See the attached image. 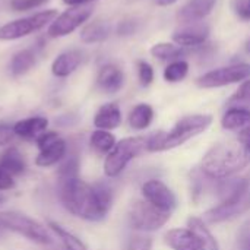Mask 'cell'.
<instances>
[{
    "label": "cell",
    "instance_id": "obj_1",
    "mask_svg": "<svg viewBox=\"0 0 250 250\" xmlns=\"http://www.w3.org/2000/svg\"><path fill=\"white\" fill-rule=\"evenodd\" d=\"M57 190L66 211L86 221L104 220L113 205V192L108 185H89L79 176L59 179Z\"/></svg>",
    "mask_w": 250,
    "mask_h": 250
},
{
    "label": "cell",
    "instance_id": "obj_2",
    "mask_svg": "<svg viewBox=\"0 0 250 250\" xmlns=\"http://www.w3.org/2000/svg\"><path fill=\"white\" fill-rule=\"evenodd\" d=\"M250 163V151L240 142H223L214 145L201 164L202 173L215 180L227 179Z\"/></svg>",
    "mask_w": 250,
    "mask_h": 250
},
{
    "label": "cell",
    "instance_id": "obj_3",
    "mask_svg": "<svg viewBox=\"0 0 250 250\" xmlns=\"http://www.w3.org/2000/svg\"><path fill=\"white\" fill-rule=\"evenodd\" d=\"M212 123V117L209 114H192L180 119L171 130L158 132L148 136V151H167L177 148L192 139L193 136L202 133Z\"/></svg>",
    "mask_w": 250,
    "mask_h": 250
},
{
    "label": "cell",
    "instance_id": "obj_4",
    "mask_svg": "<svg viewBox=\"0 0 250 250\" xmlns=\"http://www.w3.org/2000/svg\"><path fill=\"white\" fill-rule=\"evenodd\" d=\"M0 230L16 233L29 242H34L41 246H47L53 243V237L41 223L37 220L15 211L0 212Z\"/></svg>",
    "mask_w": 250,
    "mask_h": 250
},
{
    "label": "cell",
    "instance_id": "obj_5",
    "mask_svg": "<svg viewBox=\"0 0 250 250\" xmlns=\"http://www.w3.org/2000/svg\"><path fill=\"white\" fill-rule=\"evenodd\" d=\"M148 151V138L133 136L125 138L116 142L114 148L105 155L104 173L107 177H117L127 167V164L139 157L142 152Z\"/></svg>",
    "mask_w": 250,
    "mask_h": 250
},
{
    "label": "cell",
    "instance_id": "obj_6",
    "mask_svg": "<svg viewBox=\"0 0 250 250\" xmlns=\"http://www.w3.org/2000/svg\"><path fill=\"white\" fill-rule=\"evenodd\" d=\"M57 18V10H44L40 13H35L32 16L21 18L13 22H9L3 26H0V40L1 41H10L18 40L22 37H26L35 31H40L47 23L53 22Z\"/></svg>",
    "mask_w": 250,
    "mask_h": 250
},
{
    "label": "cell",
    "instance_id": "obj_7",
    "mask_svg": "<svg viewBox=\"0 0 250 250\" xmlns=\"http://www.w3.org/2000/svg\"><path fill=\"white\" fill-rule=\"evenodd\" d=\"M171 212L163 211L148 201H136L129 212L130 224L139 231H155L161 229L168 220Z\"/></svg>",
    "mask_w": 250,
    "mask_h": 250
},
{
    "label": "cell",
    "instance_id": "obj_8",
    "mask_svg": "<svg viewBox=\"0 0 250 250\" xmlns=\"http://www.w3.org/2000/svg\"><path fill=\"white\" fill-rule=\"evenodd\" d=\"M38 146V155L35 157V166L47 168L51 166H56L63 161V158L67 155V144L66 141L56 132L47 130L42 135H40L37 139Z\"/></svg>",
    "mask_w": 250,
    "mask_h": 250
},
{
    "label": "cell",
    "instance_id": "obj_9",
    "mask_svg": "<svg viewBox=\"0 0 250 250\" xmlns=\"http://www.w3.org/2000/svg\"><path fill=\"white\" fill-rule=\"evenodd\" d=\"M248 79H250V63H237L211 70L202 75L196 83L201 88H220Z\"/></svg>",
    "mask_w": 250,
    "mask_h": 250
},
{
    "label": "cell",
    "instance_id": "obj_10",
    "mask_svg": "<svg viewBox=\"0 0 250 250\" xmlns=\"http://www.w3.org/2000/svg\"><path fill=\"white\" fill-rule=\"evenodd\" d=\"M92 12H94V7L91 4L72 6L70 9L64 10L50 23L48 35L53 38H57V37H66L72 34L75 29H78L83 22L89 19Z\"/></svg>",
    "mask_w": 250,
    "mask_h": 250
},
{
    "label": "cell",
    "instance_id": "obj_11",
    "mask_svg": "<svg viewBox=\"0 0 250 250\" xmlns=\"http://www.w3.org/2000/svg\"><path fill=\"white\" fill-rule=\"evenodd\" d=\"M142 195L145 201H148L149 204L167 212H171L177 205L174 193L168 189V186H166L160 180L145 182L142 186Z\"/></svg>",
    "mask_w": 250,
    "mask_h": 250
},
{
    "label": "cell",
    "instance_id": "obj_12",
    "mask_svg": "<svg viewBox=\"0 0 250 250\" xmlns=\"http://www.w3.org/2000/svg\"><path fill=\"white\" fill-rule=\"evenodd\" d=\"M209 35V28L204 23H190L185 25L183 28L177 29L173 34V41L177 45L186 47V48H193V47H201Z\"/></svg>",
    "mask_w": 250,
    "mask_h": 250
},
{
    "label": "cell",
    "instance_id": "obj_13",
    "mask_svg": "<svg viewBox=\"0 0 250 250\" xmlns=\"http://www.w3.org/2000/svg\"><path fill=\"white\" fill-rule=\"evenodd\" d=\"M217 0H189L177 13L179 22L183 25L199 23L214 9Z\"/></svg>",
    "mask_w": 250,
    "mask_h": 250
},
{
    "label": "cell",
    "instance_id": "obj_14",
    "mask_svg": "<svg viewBox=\"0 0 250 250\" xmlns=\"http://www.w3.org/2000/svg\"><path fill=\"white\" fill-rule=\"evenodd\" d=\"M125 83V75L116 64H105L100 69L97 76L98 88L105 94H116Z\"/></svg>",
    "mask_w": 250,
    "mask_h": 250
},
{
    "label": "cell",
    "instance_id": "obj_15",
    "mask_svg": "<svg viewBox=\"0 0 250 250\" xmlns=\"http://www.w3.org/2000/svg\"><path fill=\"white\" fill-rule=\"evenodd\" d=\"M166 243L173 250H204L195 233L189 229H173L166 234Z\"/></svg>",
    "mask_w": 250,
    "mask_h": 250
},
{
    "label": "cell",
    "instance_id": "obj_16",
    "mask_svg": "<svg viewBox=\"0 0 250 250\" xmlns=\"http://www.w3.org/2000/svg\"><path fill=\"white\" fill-rule=\"evenodd\" d=\"M12 127H13L15 135L22 139H37L40 135L47 132L48 120L45 117L35 116V117H28V119L19 120Z\"/></svg>",
    "mask_w": 250,
    "mask_h": 250
},
{
    "label": "cell",
    "instance_id": "obj_17",
    "mask_svg": "<svg viewBox=\"0 0 250 250\" xmlns=\"http://www.w3.org/2000/svg\"><path fill=\"white\" fill-rule=\"evenodd\" d=\"M122 123V111L116 103H107L98 108L94 116V125L101 130H113Z\"/></svg>",
    "mask_w": 250,
    "mask_h": 250
},
{
    "label": "cell",
    "instance_id": "obj_18",
    "mask_svg": "<svg viewBox=\"0 0 250 250\" xmlns=\"http://www.w3.org/2000/svg\"><path fill=\"white\" fill-rule=\"evenodd\" d=\"M82 62V54L78 50H69L62 53L60 56L56 57V60L51 64V72L57 78H66L72 75L81 64Z\"/></svg>",
    "mask_w": 250,
    "mask_h": 250
},
{
    "label": "cell",
    "instance_id": "obj_19",
    "mask_svg": "<svg viewBox=\"0 0 250 250\" xmlns=\"http://www.w3.org/2000/svg\"><path fill=\"white\" fill-rule=\"evenodd\" d=\"M0 168L13 177L21 176L26 171V160L18 148L9 146L0 154Z\"/></svg>",
    "mask_w": 250,
    "mask_h": 250
},
{
    "label": "cell",
    "instance_id": "obj_20",
    "mask_svg": "<svg viewBox=\"0 0 250 250\" xmlns=\"http://www.w3.org/2000/svg\"><path fill=\"white\" fill-rule=\"evenodd\" d=\"M188 227H189V230H192L195 233V236L198 237L202 249L220 250L218 242L215 240V237L212 236V233L209 231V229L207 227V224L204 223V220L196 218V217H190L188 220Z\"/></svg>",
    "mask_w": 250,
    "mask_h": 250
},
{
    "label": "cell",
    "instance_id": "obj_21",
    "mask_svg": "<svg viewBox=\"0 0 250 250\" xmlns=\"http://www.w3.org/2000/svg\"><path fill=\"white\" fill-rule=\"evenodd\" d=\"M47 227H48V230L53 231V234L57 237V240L62 243V246H63L64 250H88V248L85 246V243L79 237H76L73 233L67 231L64 227H62L56 221L50 220L47 223Z\"/></svg>",
    "mask_w": 250,
    "mask_h": 250
},
{
    "label": "cell",
    "instance_id": "obj_22",
    "mask_svg": "<svg viewBox=\"0 0 250 250\" xmlns=\"http://www.w3.org/2000/svg\"><path fill=\"white\" fill-rule=\"evenodd\" d=\"M221 125L227 130H243L250 126V110L246 108H229L223 116Z\"/></svg>",
    "mask_w": 250,
    "mask_h": 250
},
{
    "label": "cell",
    "instance_id": "obj_23",
    "mask_svg": "<svg viewBox=\"0 0 250 250\" xmlns=\"http://www.w3.org/2000/svg\"><path fill=\"white\" fill-rule=\"evenodd\" d=\"M111 28L107 22L104 21H95L88 23L82 32H81V40L86 44H92V42H101L104 40H107L110 37Z\"/></svg>",
    "mask_w": 250,
    "mask_h": 250
},
{
    "label": "cell",
    "instance_id": "obj_24",
    "mask_svg": "<svg viewBox=\"0 0 250 250\" xmlns=\"http://www.w3.org/2000/svg\"><path fill=\"white\" fill-rule=\"evenodd\" d=\"M154 119V110L149 104H138L129 114V125L135 130L146 129Z\"/></svg>",
    "mask_w": 250,
    "mask_h": 250
},
{
    "label": "cell",
    "instance_id": "obj_25",
    "mask_svg": "<svg viewBox=\"0 0 250 250\" xmlns=\"http://www.w3.org/2000/svg\"><path fill=\"white\" fill-rule=\"evenodd\" d=\"M189 51L186 47L171 44V42H158L151 47V54L160 60H177L183 56H186Z\"/></svg>",
    "mask_w": 250,
    "mask_h": 250
},
{
    "label": "cell",
    "instance_id": "obj_26",
    "mask_svg": "<svg viewBox=\"0 0 250 250\" xmlns=\"http://www.w3.org/2000/svg\"><path fill=\"white\" fill-rule=\"evenodd\" d=\"M89 144L92 146V149L100 154V155H107L116 145V138L113 133H110V130H101L97 129L95 132H92L91 138H89Z\"/></svg>",
    "mask_w": 250,
    "mask_h": 250
},
{
    "label": "cell",
    "instance_id": "obj_27",
    "mask_svg": "<svg viewBox=\"0 0 250 250\" xmlns=\"http://www.w3.org/2000/svg\"><path fill=\"white\" fill-rule=\"evenodd\" d=\"M35 64V54L31 50L18 51L10 60V72L13 76H21L26 73Z\"/></svg>",
    "mask_w": 250,
    "mask_h": 250
},
{
    "label": "cell",
    "instance_id": "obj_28",
    "mask_svg": "<svg viewBox=\"0 0 250 250\" xmlns=\"http://www.w3.org/2000/svg\"><path fill=\"white\" fill-rule=\"evenodd\" d=\"M188 72H189L188 62H185V60H174V62H171L166 67V70H164V79L167 82H173V83L174 82H180V81H183L186 78Z\"/></svg>",
    "mask_w": 250,
    "mask_h": 250
},
{
    "label": "cell",
    "instance_id": "obj_29",
    "mask_svg": "<svg viewBox=\"0 0 250 250\" xmlns=\"http://www.w3.org/2000/svg\"><path fill=\"white\" fill-rule=\"evenodd\" d=\"M229 108L234 107V108H246L250 110V79L245 81L240 88L236 91L234 95H231V98L229 100Z\"/></svg>",
    "mask_w": 250,
    "mask_h": 250
},
{
    "label": "cell",
    "instance_id": "obj_30",
    "mask_svg": "<svg viewBox=\"0 0 250 250\" xmlns=\"http://www.w3.org/2000/svg\"><path fill=\"white\" fill-rule=\"evenodd\" d=\"M57 176H59V179L79 176V158H78V155H75V154L66 155L59 166Z\"/></svg>",
    "mask_w": 250,
    "mask_h": 250
},
{
    "label": "cell",
    "instance_id": "obj_31",
    "mask_svg": "<svg viewBox=\"0 0 250 250\" xmlns=\"http://www.w3.org/2000/svg\"><path fill=\"white\" fill-rule=\"evenodd\" d=\"M138 76H139V82L142 86H149L154 81V69L149 63L139 60L138 62Z\"/></svg>",
    "mask_w": 250,
    "mask_h": 250
},
{
    "label": "cell",
    "instance_id": "obj_32",
    "mask_svg": "<svg viewBox=\"0 0 250 250\" xmlns=\"http://www.w3.org/2000/svg\"><path fill=\"white\" fill-rule=\"evenodd\" d=\"M50 0H12L10 7L16 12H23V10H31L35 7H40L45 4Z\"/></svg>",
    "mask_w": 250,
    "mask_h": 250
},
{
    "label": "cell",
    "instance_id": "obj_33",
    "mask_svg": "<svg viewBox=\"0 0 250 250\" xmlns=\"http://www.w3.org/2000/svg\"><path fill=\"white\" fill-rule=\"evenodd\" d=\"M237 249L250 250V218L240 227L237 233Z\"/></svg>",
    "mask_w": 250,
    "mask_h": 250
},
{
    "label": "cell",
    "instance_id": "obj_34",
    "mask_svg": "<svg viewBox=\"0 0 250 250\" xmlns=\"http://www.w3.org/2000/svg\"><path fill=\"white\" fill-rule=\"evenodd\" d=\"M152 248V240L151 237L145 236H135L130 239L127 250H151Z\"/></svg>",
    "mask_w": 250,
    "mask_h": 250
},
{
    "label": "cell",
    "instance_id": "obj_35",
    "mask_svg": "<svg viewBox=\"0 0 250 250\" xmlns=\"http://www.w3.org/2000/svg\"><path fill=\"white\" fill-rule=\"evenodd\" d=\"M233 9L242 21L250 19V0H233Z\"/></svg>",
    "mask_w": 250,
    "mask_h": 250
},
{
    "label": "cell",
    "instance_id": "obj_36",
    "mask_svg": "<svg viewBox=\"0 0 250 250\" xmlns=\"http://www.w3.org/2000/svg\"><path fill=\"white\" fill-rule=\"evenodd\" d=\"M15 132L13 127L7 126V125H0V146H6L10 145L15 139Z\"/></svg>",
    "mask_w": 250,
    "mask_h": 250
},
{
    "label": "cell",
    "instance_id": "obj_37",
    "mask_svg": "<svg viewBox=\"0 0 250 250\" xmlns=\"http://www.w3.org/2000/svg\"><path fill=\"white\" fill-rule=\"evenodd\" d=\"M136 29H138V22L136 21H122L117 25V34L123 35V37L135 34Z\"/></svg>",
    "mask_w": 250,
    "mask_h": 250
},
{
    "label": "cell",
    "instance_id": "obj_38",
    "mask_svg": "<svg viewBox=\"0 0 250 250\" xmlns=\"http://www.w3.org/2000/svg\"><path fill=\"white\" fill-rule=\"evenodd\" d=\"M15 188V180H13V176H10L9 173L3 171L0 168V192L3 190H10Z\"/></svg>",
    "mask_w": 250,
    "mask_h": 250
},
{
    "label": "cell",
    "instance_id": "obj_39",
    "mask_svg": "<svg viewBox=\"0 0 250 250\" xmlns=\"http://www.w3.org/2000/svg\"><path fill=\"white\" fill-rule=\"evenodd\" d=\"M239 142L242 145H245L250 151V126L246 127V129H243V130H240V133H239Z\"/></svg>",
    "mask_w": 250,
    "mask_h": 250
},
{
    "label": "cell",
    "instance_id": "obj_40",
    "mask_svg": "<svg viewBox=\"0 0 250 250\" xmlns=\"http://www.w3.org/2000/svg\"><path fill=\"white\" fill-rule=\"evenodd\" d=\"M91 1H95V0H63V3L69 4V6H82V4H88Z\"/></svg>",
    "mask_w": 250,
    "mask_h": 250
},
{
    "label": "cell",
    "instance_id": "obj_41",
    "mask_svg": "<svg viewBox=\"0 0 250 250\" xmlns=\"http://www.w3.org/2000/svg\"><path fill=\"white\" fill-rule=\"evenodd\" d=\"M158 6H170L173 3H176L177 0H155Z\"/></svg>",
    "mask_w": 250,
    "mask_h": 250
},
{
    "label": "cell",
    "instance_id": "obj_42",
    "mask_svg": "<svg viewBox=\"0 0 250 250\" xmlns=\"http://www.w3.org/2000/svg\"><path fill=\"white\" fill-rule=\"evenodd\" d=\"M245 48H246V51L250 54V40L246 42V47H245Z\"/></svg>",
    "mask_w": 250,
    "mask_h": 250
},
{
    "label": "cell",
    "instance_id": "obj_43",
    "mask_svg": "<svg viewBox=\"0 0 250 250\" xmlns=\"http://www.w3.org/2000/svg\"><path fill=\"white\" fill-rule=\"evenodd\" d=\"M3 202H4V196H3V195L0 193V205H1Z\"/></svg>",
    "mask_w": 250,
    "mask_h": 250
},
{
    "label": "cell",
    "instance_id": "obj_44",
    "mask_svg": "<svg viewBox=\"0 0 250 250\" xmlns=\"http://www.w3.org/2000/svg\"><path fill=\"white\" fill-rule=\"evenodd\" d=\"M1 233H3V230H0V234H1Z\"/></svg>",
    "mask_w": 250,
    "mask_h": 250
}]
</instances>
